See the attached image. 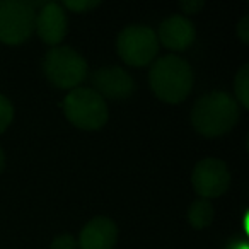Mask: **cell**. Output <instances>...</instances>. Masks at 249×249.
I'll return each instance as SVG.
<instances>
[{
	"label": "cell",
	"instance_id": "20",
	"mask_svg": "<svg viewBox=\"0 0 249 249\" xmlns=\"http://www.w3.org/2000/svg\"><path fill=\"white\" fill-rule=\"evenodd\" d=\"M4 167H5V154L4 150L0 149V171H4Z\"/></svg>",
	"mask_w": 249,
	"mask_h": 249
},
{
	"label": "cell",
	"instance_id": "3",
	"mask_svg": "<svg viewBox=\"0 0 249 249\" xmlns=\"http://www.w3.org/2000/svg\"><path fill=\"white\" fill-rule=\"evenodd\" d=\"M63 113L73 126L87 132L103 128L109 118L106 101L90 87L70 90L63 99Z\"/></svg>",
	"mask_w": 249,
	"mask_h": 249
},
{
	"label": "cell",
	"instance_id": "17",
	"mask_svg": "<svg viewBox=\"0 0 249 249\" xmlns=\"http://www.w3.org/2000/svg\"><path fill=\"white\" fill-rule=\"evenodd\" d=\"M179 7L184 14H196L205 7V2L203 0H184V2H179Z\"/></svg>",
	"mask_w": 249,
	"mask_h": 249
},
{
	"label": "cell",
	"instance_id": "10",
	"mask_svg": "<svg viewBox=\"0 0 249 249\" xmlns=\"http://www.w3.org/2000/svg\"><path fill=\"white\" fill-rule=\"evenodd\" d=\"M118 239V227L107 217H94L86 224L79 237L80 249H113Z\"/></svg>",
	"mask_w": 249,
	"mask_h": 249
},
{
	"label": "cell",
	"instance_id": "8",
	"mask_svg": "<svg viewBox=\"0 0 249 249\" xmlns=\"http://www.w3.org/2000/svg\"><path fill=\"white\" fill-rule=\"evenodd\" d=\"M92 86L103 99H126L135 90L133 77L118 65L97 69L92 73Z\"/></svg>",
	"mask_w": 249,
	"mask_h": 249
},
{
	"label": "cell",
	"instance_id": "9",
	"mask_svg": "<svg viewBox=\"0 0 249 249\" xmlns=\"http://www.w3.org/2000/svg\"><path fill=\"white\" fill-rule=\"evenodd\" d=\"M35 28L43 43L58 46V43L67 35V16L62 5L56 2H48L43 5L36 14Z\"/></svg>",
	"mask_w": 249,
	"mask_h": 249
},
{
	"label": "cell",
	"instance_id": "13",
	"mask_svg": "<svg viewBox=\"0 0 249 249\" xmlns=\"http://www.w3.org/2000/svg\"><path fill=\"white\" fill-rule=\"evenodd\" d=\"M234 90H235V97L237 104H241L244 109L249 107V63L241 67L237 73H235V80H234Z\"/></svg>",
	"mask_w": 249,
	"mask_h": 249
},
{
	"label": "cell",
	"instance_id": "14",
	"mask_svg": "<svg viewBox=\"0 0 249 249\" xmlns=\"http://www.w3.org/2000/svg\"><path fill=\"white\" fill-rule=\"evenodd\" d=\"M12 118H14L12 103L4 94H0V135L9 128V124L12 123Z\"/></svg>",
	"mask_w": 249,
	"mask_h": 249
},
{
	"label": "cell",
	"instance_id": "11",
	"mask_svg": "<svg viewBox=\"0 0 249 249\" xmlns=\"http://www.w3.org/2000/svg\"><path fill=\"white\" fill-rule=\"evenodd\" d=\"M195 36H196V31H195L193 22L181 14L167 18L159 28V41L166 48L176 50V52L191 46V43L195 41Z\"/></svg>",
	"mask_w": 249,
	"mask_h": 249
},
{
	"label": "cell",
	"instance_id": "1",
	"mask_svg": "<svg viewBox=\"0 0 249 249\" xmlns=\"http://www.w3.org/2000/svg\"><path fill=\"white\" fill-rule=\"evenodd\" d=\"M239 104L232 96L213 90L201 96L191 109V123L200 135L215 139L231 132L239 120Z\"/></svg>",
	"mask_w": 249,
	"mask_h": 249
},
{
	"label": "cell",
	"instance_id": "6",
	"mask_svg": "<svg viewBox=\"0 0 249 249\" xmlns=\"http://www.w3.org/2000/svg\"><path fill=\"white\" fill-rule=\"evenodd\" d=\"M36 11L26 0H0V41L22 45L35 29Z\"/></svg>",
	"mask_w": 249,
	"mask_h": 249
},
{
	"label": "cell",
	"instance_id": "5",
	"mask_svg": "<svg viewBox=\"0 0 249 249\" xmlns=\"http://www.w3.org/2000/svg\"><path fill=\"white\" fill-rule=\"evenodd\" d=\"M118 55L126 65L145 67L156 58L159 41L154 29L149 26H126L121 29L116 39Z\"/></svg>",
	"mask_w": 249,
	"mask_h": 249
},
{
	"label": "cell",
	"instance_id": "16",
	"mask_svg": "<svg viewBox=\"0 0 249 249\" xmlns=\"http://www.w3.org/2000/svg\"><path fill=\"white\" fill-rule=\"evenodd\" d=\"M52 249H77V242H75V239H73V235L62 234L53 239Z\"/></svg>",
	"mask_w": 249,
	"mask_h": 249
},
{
	"label": "cell",
	"instance_id": "18",
	"mask_svg": "<svg viewBox=\"0 0 249 249\" xmlns=\"http://www.w3.org/2000/svg\"><path fill=\"white\" fill-rule=\"evenodd\" d=\"M237 36L241 38V41L244 45L249 43V16L246 14L244 18L239 21V26H237Z\"/></svg>",
	"mask_w": 249,
	"mask_h": 249
},
{
	"label": "cell",
	"instance_id": "12",
	"mask_svg": "<svg viewBox=\"0 0 249 249\" xmlns=\"http://www.w3.org/2000/svg\"><path fill=\"white\" fill-rule=\"evenodd\" d=\"M213 217H215V210L212 207V203L208 200H195L193 203L190 205L188 208V222L191 224V227L201 229L208 227V225L213 222Z\"/></svg>",
	"mask_w": 249,
	"mask_h": 249
},
{
	"label": "cell",
	"instance_id": "7",
	"mask_svg": "<svg viewBox=\"0 0 249 249\" xmlns=\"http://www.w3.org/2000/svg\"><path fill=\"white\" fill-rule=\"evenodd\" d=\"M191 184L203 200L222 196L231 184V173L227 164L215 157L200 160L191 174Z\"/></svg>",
	"mask_w": 249,
	"mask_h": 249
},
{
	"label": "cell",
	"instance_id": "19",
	"mask_svg": "<svg viewBox=\"0 0 249 249\" xmlns=\"http://www.w3.org/2000/svg\"><path fill=\"white\" fill-rule=\"evenodd\" d=\"M227 249H248V242H244V241H242V242H237V241H235L234 244H231Z\"/></svg>",
	"mask_w": 249,
	"mask_h": 249
},
{
	"label": "cell",
	"instance_id": "4",
	"mask_svg": "<svg viewBox=\"0 0 249 249\" xmlns=\"http://www.w3.org/2000/svg\"><path fill=\"white\" fill-rule=\"evenodd\" d=\"M43 70L50 82L58 89H75L87 75V62L70 46H53L43 62Z\"/></svg>",
	"mask_w": 249,
	"mask_h": 249
},
{
	"label": "cell",
	"instance_id": "2",
	"mask_svg": "<svg viewBox=\"0 0 249 249\" xmlns=\"http://www.w3.org/2000/svg\"><path fill=\"white\" fill-rule=\"evenodd\" d=\"M149 82L150 89L160 101L178 104L190 96L193 87V72L184 58L167 55L154 62Z\"/></svg>",
	"mask_w": 249,
	"mask_h": 249
},
{
	"label": "cell",
	"instance_id": "15",
	"mask_svg": "<svg viewBox=\"0 0 249 249\" xmlns=\"http://www.w3.org/2000/svg\"><path fill=\"white\" fill-rule=\"evenodd\" d=\"M99 0H67V2H63L62 7H67L73 12H86L90 11V9L99 7Z\"/></svg>",
	"mask_w": 249,
	"mask_h": 249
}]
</instances>
